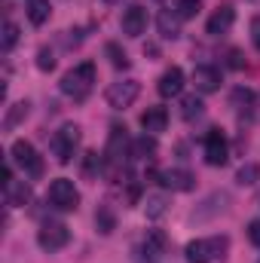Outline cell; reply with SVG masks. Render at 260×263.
<instances>
[{"label":"cell","mask_w":260,"mask_h":263,"mask_svg":"<svg viewBox=\"0 0 260 263\" xmlns=\"http://www.w3.org/2000/svg\"><path fill=\"white\" fill-rule=\"evenodd\" d=\"M95 223H98V230H101L104 236H110V233L117 230V217H114V211H110L107 205H101V208H98V214H95Z\"/></svg>","instance_id":"cell-20"},{"label":"cell","mask_w":260,"mask_h":263,"mask_svg":"<svg viewBox=\"0 0 260 263\" xmlns=\"http://www.w3.org/2000/svg\"><path fill=\"white\" fill-rule=\"evenodd\" d=\"M257 175H260V168L254 165V162H248V165H242V168H239V175H236V181H239L242 187H251V184L257 181Z\"/></svg>","instance_id":"cell-25"},{"label":"cell","mask_w":260,"mask_h":263,"mask_svg":"<svg viewBox=\"0 0 260 263\" xmlns=\"http://www.w3.org/2000/svg\"><path fill=\"white\" fill-rule=\"evenodd\" d=\"M0 43H3L6 52L18 43V25H15V22H6V25H3V40H0Z\"/></svg>","instance_id":"cell-26"},{"label":"cell","mask_w":260,"mask_h":263,"mask_svg":"<svg viewBox=\"0 0 260 263\" xmlns=\"http://www.w3.org/2000/svg\"><path fill=\"white\" fill-rule=\"evenodd\" d=\"M144 31H147V9L135 3L123 12V34L126 37H141Z\"/></svg>","instance_id":"cell-11"},{"label":"cell","mask_w":260,"mask_h":263,"mask_svg":"<svg viewBox=\"0 0 260 263\" xmlns=\"http://www.w3.org/2000/svg\"><path fill=\"white\" fill-rule=\"evenodd\" d=\"M156 181L165 190H175V193H187V190H193V184H196V178L187 168H165V172H159Z\"/></svg>","instance_id":"cell-9"},{"label":"cell","mask_w":260,"mask_h":263,"mask_svg":"<svg viewBox=\"0 0 260 263\" xmlns=\"http://www.w3.org/2000/svg\"><path fill=\"white\" fill-rule=\"evenodd\" d=\"M159 34H162L165 40H178V37H181V15H178V12L172 15L169 9L159 12Z\"/></svg>","instance_id":"cell-17"},{"label":"cell","mask_w":260,"mask_h":263,"mask_svg":"<svg viewBox=\"0 0 260 263\" xmlns=\"http://www.w3.org/2000/svg\"><path fill=\"white\" fill-rule=\"evenodd\" d=\"M193 83H196V89H199L202 95L217 92V89H220V70L211 67V65H199L193 70Z\"/></svg>","instance_id":"cell-15"},{"label":"cell","mask_w":260,"mask_h":263,"mask_svg":"<svg viewBox=\"0 0 260 263\" xmlns=\"http://www.w3.org/2000/svg\"><path fill=\"white\" fill-rule=\"evenodd\" d=\"M37 67H40V70H52V67H55V59H52L49 49H40V52H37Z\"/></svg>","instance_id":"cell-30"},{"label":"cell","mask_w":260,"mask_h":263,"mask_svg":"<svg viewBox=\"0 0 260 263\" xmlns=\"http://www.w3.org/2000/svg\"><path fill=\"white\" fill-rule=\"evenodd\" d=\"M230 65H233V67H242V52H236V49H233V52H230Z\"/></svg>","instance_id":"cell-33"},{"label":"cell","mask_w":260,"mask_h":263,"mask_svg":"<svg viewBox=\"0 0 260 263\" xmlns=\"http://www.w3.org/2000/svg\"><path fill=\"white\" fill-rule=\"evenodd\" d=\"M202 9V0H178V15L181 18H196Z\"/></svg>","instance_id":"cell-27"},{"label":"cell","mask_w":260,"mask_h":263,"mask_svg":"<svg viewBox=\"0 0 260 263\" xmlns=\"http://www.w3.org/2000/svg\"><path fill=\"white\" fill-rule=\"evenodd\" d=\"M107 3H120V0H107Z\"/></svg>","instance_id":"cell-34"},{"label":"cell","mask_w":260,"mask_h":263,"mask_svg":"<svg viewBox=\"0 0 260 263\" xmlns=\"http://www.w3.org/2000/svg\"><path fill=\"white\" fill-rule=\"evenodd\" d=\"M138 92H141V83H138V80L110 83V89H107V104H110V107H117V110H126V107L135 104Z\"/></svg>","instance_id":"cell-7"},{"label":"cell","mask_w":260,"mask_h":263,"mask_svg":"<svg viewBox=\"0 0 260 263\" xmlns=\"http://www.w3.org/2000/svg\"><path fill=\"white\" fill-rule=\"evenodd\" d=\"M156 89H159L162 98H178L181 89H184V70H181V67H169V70L159 77Z\"/></svg>","instance_id":"cell-12"},{"label":"cell","mask_w":260,"mask_h":263,"mask_svg":"<svg viewBox=\"0 0 260 263\" xmlns=\"http://www.w3.org/2000/svg\"><path fill=\"white\" fill-rule=\"evenodd\" d=\"M251 43H254V49L260 52V15L251 18Z\"/></svg>","instance_id":"cell-31"},{"label":"cell","mask_w":260,"mask_h":263,"mask_svg":"<svg viewBox=\"0 0 260 263\" xmlns=\"http://www.w3.org/2000/svg\"><path fill=\"white\" fill-rule=\"evenodd\" d=\"M67 242H70V230H67L65 223H55V220H49V223H43L40 227V233H37V245L43 248V251H62Z\"/></svg>","instance_id":"cell-6"},{"label":"cell","mask_w":260,"mask_h":263,"mask_svg":"<svg viewBox=\"0 0 260 263\" xmlns=\"http://www.w3.org/2000/svg\"><path fill=\"white\" fill-rule=\"evenodd\" d=\"M22 117H28V101H18V104L9 110V117H6V123H3V126H6V129H12Z\"/></svg>","instance_id":"cell-28"},{"label":"cell","mask_w":260,"mask_h":263,"mask_svg":"<svg viewBox=\"0 0 260 263\" xmlns=\"http://www.w3.org/2000/svg\"><path fill=\"white\" fill-rule=\"evenodd\" d=\"M165 126H169V110L165 107L153 104V107H147L141 114V129L147 135H159V132H165Z\"/></svg>","instance_id":"cell-14"},{"label":"cell","mask_w":260,"mask_h":263,"mask_svg":"<svg viewBox=\"0 0 260 263\" xmlns=\"http://www.w3.org/2000/svg\"><path fill=\"white\" fill-rule=\"evenodd\" d=\"M202 114H205V104H202L199 95H187V98L181 101V117H184V120H199Z\"/></svg>","instance_id":"cell-19"},{"label":"cell","mask_w":260,"mask_h":263,"mask_svg":"<svg viewBox=\"0 0 260 263\" xmlns=\"http://www.w3.org/2000/svg\"><path fill=\"white\" fill-rule=\"evenodd\" d=\"M126 147H129L126 129H123V126H114V129H110V141H107V162H110V165H120L123 156H132V153H126Z\"/></svg>","instance_id":"cell-13"},{"label":"cell","mask_w":260,"mask_h":263,"mask_svg":"<svg viewBox=\"0 0 260 263\" xmlns=\"http://www.w3.org/2000/svg\"><path fill=\"white\" fill-rule=\"evenodd\" d=\"M3 190H6V205H9V208H18V205L31 202V187H28L25 181H9Z\"/></svg>","instance_id":"cell-16"},{"label":"cell","mask_w":260,"mask_h":263,"mask_svg":"<svg viewBox=\"0 0 260 263\" xmlns=\"http://www.w3.org/2000/svg\"><path fill=\"white\" fill-rule=\"evenodd\" d=\"M95 172H101V156H98V153H86L83 175H86V178H95Z\"/></svg>","instance_id":"cell-29"},{"label":"cell","mask_w":260,"mask_h":263,"mask_svg":"<svg viewBox=\"0 0 260 263\" xmlns=\"http://www.w3.org/2000/svg\"><path fill=\"white\" fill-rule=\"evenodd\" d=\"M144 211H147V217H162L165 211H169V199L165 196H147V202H144Z\"/></svg>","instance_id":"cell-21"},{"label":"cell","mask_w":260,"mask_h":263,"mask_svg":"<svg viewBox=\"0 0 260 263\" xmlns=\"http://www.w3.org/2000/svg\"><path fill=\"white\" fill-rule=\"evenodd\" d=\"M62 92H65L67 98H73V101H83L89 92H92V86H95V65L92 62H83V65L70 67L65 77H62Z\"/></svg>","instance_id":"cell-1"},{"label":"cell","mask_w":260,"mask_h":263,"mask_svg":"<svg viewBox=\"0 0 260 263\" xmlns=\"http://www.w3.org/2000/svg\"><path fill=\"white\" fill-rule=\"evenodd\" d=\"M248 239L260 248V220H251V223H248Z\"/></svg>","instance_id":"cell-32"},{"label":"cell","mask_w":260,"mask_h":263,"mask_svg":"<svg viewBox=\"0 0 260 263\" xmlns=\"http://www.w3.org/2000/svg\"><path fill=\"white\" fill-rule=\"evenodd\" d=\"M104 55L110 59V65L117 67V70H126V67H129V55H126L117 43H107V46H104Z\"/></svg>","instance_id":"cell-22"},{"label":"cell","mask_w":260,"mask_h":263,"mask_svg":"<svg viewBox=\"0 0 260 263\" xmlns=\"http://www.w3.org/2000/svg\"><path fill=\"white\" fill-rule=\"evenodd\" d=\"M52 15V3L49 0H28V18L31 25H46Z\"/></svg>","instance_id":"cell-18"},{"label":"cell","mask_w":260,"mask_h":263,"mask_svg":"<svg viewBox=\"0 0 260 263\" xmlns=\"http://www.w3.org/2000/svg\"><path fill=\"white\" fill-rule=\"evenodd\" d=\"M233 22H236V9H233L230 3H224V6H217V9L211 12L205 31H208L211 37H220V34H227V31L233 28Z\"/></svg>","instance_id":"cell-10"},{"label":"cell","mask_w":260,"mask_h":263,"mask_svg":"<svg viewBox=\"0 0 260 263\" xmlns=\"http://www.w3.org/2000/svg\"><path fill=\"white\" fill-rule=\"evenodd\" d=\"M165 251V236L159 230H150L147 233V254H162Z\"/></svg>","instance_id":"cell-24"},{"label":"cell","mask_w":260,"mask_h":263,"mask_svg":"<svg viewBox=\"0 0 260 263\" xmlns=\"http://www.w3.org/2000/svg\"><path fill=\"white\" fill-rule=\"evenodd\" d=\"M77 147H80V126H73V123H65L62 129L52 135V156H55V162L67 165V162L73 159Z\"/></svg>","instance_id":"cell-3"},{"label":"cell","mask_w":260,"mask_h":263,"mask_svg":"<svg viewBox=\"0 0 260 263\" xmlns=\"http://www.w3.org/2000/svg\"><path fill=\"white\" fill-rule=\"evenodd\" d=\"M227 159H230V144H227L224 132L211 129L205 135V162L208 165H227Z\"/></svg>","instance_id":"cell-8"},{"label":"cell","mask_w":260,"mask_h":263,"mask_svg":"<svg viewBox=\"0 0 260 263\" xmlns=\"http://www.w3.org/2000/svg\"><path fill=\"white\" fill-rule=\"evenodd\" d=\"M46 199H49L55 208H62V211H73V208L80 205V190L73 187V181H67V178H55V181L49 184Z\"/></svg>","instance_id":"cell-5"},{"label":"cell","mask_w":260,"mask_h":263,"mask_svg":"<svg viewBox=\"0 0 260 263\" xmlns=\"http://www.w3.org/2000/svg\"><path fill=\"white\" fill-rule=\"evenodd\" d=\"M153 150H156V141H153V135H150V138L144 135V138H138V141L132 144V156H141V159H144V156H150Z\"/></svg>","instance_id":"cell-23"},{"label":"cell","mask_w":260,"mask_h":263,"mask_svg":"<svg viewBox=\"0 0 260 263\" xmlns=\"http://www.w3.org/2000/svg\"><path fill=\"white\" fill-rule=\"evenodd\" d=\"M224 251H227V239H224V236L196 239V242H190V245L184 248V254H187L190 263H211V260H217Z\"/></svg>","instance_id":"cell-4"},{"label":"cell","mask_w":260,"mask_h":263,"mask_svg":"<svg viewBox=\"0 0 260 263\" xmlns=\"http://www.w3.org/2000/svg\"><path fill=\"white\" fill-rule=\"evenodd\" d=\"M9 156H12V162H15L28 178H40V175H43V159L37 156V150H34V144H31V141H25V138L12 141Z\"/></svg>","instance_id":"cell-2"}]
</instances>
